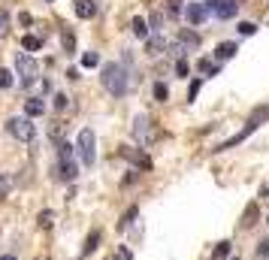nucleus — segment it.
Instances as JSON below:
<instances>
[{
    "label": "nucleus",
    "mask_w": 269,
    "mask_h": 260,
    "mask_svg": "<svg viewBox=\"0 0 269 260\" xmlns=\"http://www.w3.org/2000/svg\"><path fill=\"white\" fill-rule=\"evenodd\" d=\"M100 82H103V88H106L112 97H124V94H127V70H124L121 64H106Z\"/></svg>",
    "instance_id": "f257e3e1"
},
{
    "label": "nucleus",
    "mask_w": 269,
    "mask_h": 260,
    "mask_svg": "<svg viewBox=\"0 0 269 260\" xmlns=\"http://www.w3.org/2000/svg\"><path fill=\"white\" fill-rule=\"evenodd\" d=\"M15 73H18L21 85H33V82H36V76H40V67H36V61H33V58L18 55V58H15Z\"/></svg>",
    "instance_id": "f03ea898"
},
{
    "label": "nucleus",
    "mask_w": 269,
    "mask_h": 260,
    "mask_svg": "<svg viewBox=\"0 0 269 260\" xmlns=\"http://www.w3.org/2000/svg\"><path fill=\"white\" fill-rule=\"evenodd\" d=\"M6 130H9L15 139H21V142H30V139L36 136V127L30 124L27 115H21V118H9V121H6Z\"/></svg>",
    "instance_id": "7ed1b4c3"
},
{
    "label": "nucleus",
    "mask_w": 269,
    "mask_h": 260,
    "mask_svg": "<svg viewBox=\"0 0 269 260\" xmlns=\"http://www.w3.org/2000/svg\"><path fill=\"white\" fill-rule=\"evenodd\" d=\"M206 6L215 18H233L236 15V0H206Z\"/></svg>",
    "instance_id": "20e7f679"
},
{
    "label": "nucleus",
    "mask_w": 269,
    "mask_h": 260,
    "mask_svg": "<svg viewBox=\"0 0 269 260\" xmlns=\"http://www.w3.org/2000/svg\"><path fill=\"white\" fill-rule=\"evenodd\" d=\"M76 148H79V155H82V164H94V130H82L79 133V145H76Z\"/></svg>",
    "instance_id": "39448f33"
},
{
    "label": "nucleus",
    "mask_w": 269,
    "mask_h": 260,
    "mask_svg": "<svg viewBox=\"0 0 269 260\" xmlns=\"http://www.w3.org/2000/svg\"><path fill=\"white\" fill-rule=\"evenodd\" d=\"M133 136H136L142 145H148L151 139H155V127H151V118L136 115V121H133Z\"/></svg>",
    "instance_id": "423d86ee"
},
{
    "label": "nucleus",
    "mask_w": 269,
    "mask_h": 260,
    "mask_svg": "<svg viewBox=\"0 0 269 260\" xmlns=\"http://www.w3.org/2000/svg\"><path fill=\"white\" fill-rule=\"evenodd\" d=\"M121 155H124L133 167H139V170H148V167H151V161H148L145 152H136V148H127V145H124V148H121Z\"/></svg>",
    "instance_id": "0eeeda50"
},
{
    "label": "nucleus",
    "mask_w": 269,
    "mask_h": 260,
    "mask_svg": "<svg viewBox=\"0 0 269 260\" xmlns=\"http://www.w3.org/2000/svg\"><path fill=\"white\" fill-rule=\"evenodd\" d=\"M184 15H187L190 24H203L206 15H209V6H206V3H190V6L184 9Z\"/></svg>",
    "instance_id": "6e6552de"
},
{
    "label": "nucleus",
    "mask_w": 269,
    "mask_h": 260,
    "mask_svg": "<svg viewBox=\"0 0 269 260\" xmlns=\"http://www.w3.org/2000/svg\"><path fill=\"white\" fill-rule=\"evenodd\" d=\"M257 218H260V206H257V203H248L245 212H242V221H239V224H242V227H254Z\"/></svg>",
    "instance_id": "1a4fd4ad"
},
{
    "label": "nucleus",
    "mask_w": 269,
    "mask_h": 260,
    "mask_svg": "<svg viewBox=\"0 0 269 260\" xmlns=\"http://www.w3.org/2000/svg\"><path fill=\"white\" fill-rule=\"evenodd\" d=\"M24 112H27V118H40V115L46 112V103H43L40 97H30V100L24 103Z\"/></svg>",
    "instance_id": "9d476101"
},
{
    "label": "nucleus",
    "mask_w": 269,
    "mask_h": 260,
    "mask_svg": "<svg viewBox=\"0 0 269 260\" xmlns=\"http://www.w3.org/2000/svg\"><path fill=\"white\" fill-rule=\"evenodd\" d=\"M94 12H97L94 0H79V3H76V15L79 18H94Z\"/></svg>",
    "instance_id": "9b49d317"
},
{
    "label": "nucleus",
    "mask_w": 269,
    "mask_h": 260,
    "mask_svg": "<svg viewBox=\"0 0 269 260\" xmlns=\"http://www.w3.org/2000/svg\"><path fill=\"white\" fill-rule=\"evenodd\" d=\"M58 175H61L64 181H73L76 175H79V167H76L73 161H61V170H58Z\"/></svg>",
    "instance_id": "f8f14e48"
},
{
    "label": "nucleus",
    "mask_w": 269,
    "mask_h": 260,
    "mask_svg": "<svg viewBox=\"0 0 269 260\" xmlns=\"http://www.w3.org/2000/svg\"><path fill=\"white\" fill-rule=\"evenodd\" d=\"M233 55H236V43H221L215 49V61H230Z\"/></svg>",
    "instance_id": "ddd939ff"
},
{
    "label": "nucleus",
    "mask_w": 269,
    "mask_h": 260,
    "mask_svg": "<svg viewBox=\"0 0 269 260\" xmlns=\"http://www.w3.org/2000/svg\"><path fill=\"white\" fill-rule=\"evenodd\" d=\"M179 43H181V49H197V46H200V36H197V33H190V30H181Z\"/></svg>",
    "instance_id": "4468645a"
},
{
    "label": "nucleus",
    "mask_w": 269,
    "mask_h": 260,
    "mask_svg": "<svg viewBox=\"0 0 269 260\" xmlns=\"http://www.w3.org/2000/svg\"><path fill=\"white\" fill-rule=\"evenodd\" d=\"M136 215H139V209H136V206H130V209L124 212V218L118 221V230H127V227L133 224V218H136Z\"/></svg>",
    "instance_id": "2eb2a0df"
},
{
    "label": "nucleus",
    "mask_w": 269,
    "mask_h": 260,
    "mask_svg": "<svg viewBox=\"0 0 269 260\" xmlns=\"http://www.w3.org/2000/svg\"><path fill=\"white\" fill-rule=\"evenodd\" d=\"M164 46H167V43L161 40V36H151V40L145 43V52H148V55H161V49H164Z\"/></svg>",
    "instance_id": "dca6fc26"
},
{
    "label": "nucleus",
    "mask_w": 269,
    "mask_h": 260,
    "mask_svg": "<svg viewBox=\"0 0 269 260\" xmlns=\"http://www.w3.org/2000/svg\"><path fill=\"white\" fill-rule=\"evenodd\" d=\"M133 33L139 36V40H148V24H145V18H133Z\"/></svg>",
    "instance_id": "f3484780"
},
{
    "label": "nucleus",
    "mask_w": 269,
    "mask_h": 260,
    "mask_svg": "<svg viewBox=\"0 0 269 260\" xmlns=\"http://www.w3.org/2000/svg\"><path fill=\"white\" fill-rule=\"evenodd\" d=\"M21 46H24V52H36V49H43V40L40 36H24Z\"/></svg>",
    "instance_id": "a211bd4d"
},
{
    "label": "nucleus",
    "mask_w": 269,
    "mask_h": 260,
    "mask_svg": "<svg viewBox=\"0 0 269 260\" xmlns=\"http://www.w3.org/2000/svg\"><path fill=\"white\" fill-rule=\"evenodd\" d=\"M36 224H40L43 230H49V227L55 224V212H49V209H46V212H40V218H36Z\"/></svg>",
    "instance_id": "6ab92c4d"
},
{
    "label": "nucleus",
    "mask_w": 269,
    "mask_h": 260,
    "mask_svg": "<svg viewBox=\"0 0 269 260\" xmlns=\"http://www.w3.org/2000/svg\"><path fill=\"white\" fill-rule=\"evenodd\" d=\"M9 27H12L9 12H6V9H0V36H6V33H9Z\"/></svg>",
    "instance_id": "aec40b11"
},
{
    "label": "nucleus",
    "mask_w": 269,
    "mask_h": 260,
    "mask_svg": "<svg viewBox=\"0 0 269 260\" xmlns=\"http://www.w3.org/2000/svg\"><path fill=\"white\" fill-rule=\"evenodd\" d=\"M236 30H239V36H254V33H257V24H254V21H242Z\"/></svg>",
    "instance_id": "412c9836"
},
{
    "label": "nucleus",
    "mask_w": 269,
    "mask_h": 260,
    "mask_svg": "<svg viewBox=\"0 0 269 260\" xmlns=\"http://www.w3.org/2000/svg\"><path fill=\"white\" fill-rule=\"evenodd\" d=\"M100 64V55L97 52H85L82 55V67H97Z\"/></svg>",
    "instance_id": "4be33fe9"
},
{
    "label": "nucleus",
    "mask_w": 269,
    "mask_h": 260,
    "mask_svg": "<svg viewBox=\"0 0 269 260\" xmlns=\"http://www.w3.org/2000/svg\"><path fill=\"white\" fill-rule=\"evenodd\" d=\"M97 242H100V233H91V236L85 239V248H82V254H91V251L97 248Z\"/></svg>",
    "instance_id": "5701e85b"
},
{
    "label": "nucleus",
    "mask_w": 269,
    "mask_h": 260,
    "mask_svg": "<svg viewBox=\"0 0 269 260\" xmlns=\"http://www.w3.org/2000/svg\"><path fill=\"white\" fill-rule=\"evenodd\" d=\"M197 70H200V73H212V76H218V70H215V64H212L209 58H203V61L197 64Z\"/></svg>",
    "instance_id": "b1692460"
},
{
    "label": "nucleus",
    "mask_w": 269,
    "mask_h": 260,
    "mask_svg": "<svg viewBox=\"0 0 269 260\" xmlns=\"http://www.w3.org/2000/svg\"><path fill=\"white\" fill-rule=\"evenodd\" d=\"M58 152H61V161H73V145L70 142H61Z\"/></svg>",
    "instance_id": "393cba45"
},
{
    "label": "nucleus",
    "mask_w": 269,
    "mask_h": 260,
    "mask_svg": "<svg viewBox=\"0 0 269 260\" xmlns=\"http://www.w3.org/2000/svg\"><path fill=\"white\" fill-rule=\"evenodd\" d=\"M200 85H203L200 79H194V82H190V88H187V100H190V103L197 100V94H200Z\"/></svg>",
    "instance_id": "a878e982"
},
{
    "label": "nucleus",
    "mask_w": 269,
    "mask_h": 260,
    "mask_svg": "<svg viewBox=\"0 0 269 260\" xmlns=\"http://www.w3.org/2000/svg\"><path fill=\"white\" fill-rule=\"evenodd\" d=\"M49 136H52V139H58V142H61V136H64V124H61V121H55V124H52V127H49Z\"/></svg>",
    "instance_id": "bb28decb"
},
{
    "label": "nucleus",
    "mask_w": 269,
    "mask_h": 260,
    "mask_svg": "<svg viewBox=\"0 0 269 260\" xmlns=\"http://www.w3.org/2000/svg\"><path fill=\"white\" fill-rule=\"evenodd\" d=\"M67 106H70V97H67V94H58V97H55V109H58V112H64Z\"/></svg>",
    "instance_id": "cd10ccee"
},
{
    "label": "nucleus",
    "mask_w": 269,
    "mask_h": 260,
    "mask_svg": "<svg viewBox=\"0 0 269 260\" xmlns=\"http://www.w3.org/2000/svg\"><path fill=\"white\" fill-rule=\"evenodd\" d=\"M167 94H170V91H167V85H164V82H158V85H155V100H161V103H164V100H167Z\"/></svg>",
    "instance_id": "c85d7f7f"
},
{
    "label": "nucleus",
    "mask_w": 269,
    "mask_h": 260,
    "mask_svg": "<svg viewBox=\"0 0 269 260\" xmlns=\"http://www.w3.org/2000/svg\"><path fill=\"white\" fill-rule=\"evenodd\" d=\"M227 251H230V242H218V248H215V260H224Z\"/></svg>",
    "instance_id": "c756f323"
},
{
    "label": "nucleus",
    "mask_w": 269,
    "mask_h": 260,
    "mask_svg": "<svg viewBox=\"0 0 269 260\" xmlns=\"http://www.w3.org/2000/svg\"><path fill=\"white\" fill-rule=\"evenodd\" d=\"M12 85V73L9 70H0V88H9Z\"/></svg>",
    "instance_id": "7c9ffc66"
},
{
    "label": "nucleus",
    "mask_w": 269,
    "mask_h": 260,
    "mask_svg": "<svg viewBox=\"0 0 269 260\" xmlns=\"http://www.w3.org/2000/svg\"><path fill=\"white\" fill-rule=\"evenodd\" d=\"M64 49H67V52L76 49V36H73V33H64Z\"/></svg>",
    "instance_id": "2f4dec72"
},
{
    "label": "nucleus",
    "mask_w": 269,
    "mask_h": 260,
    "mask_svg": "<svg viewBox=\"0 0 269 260\" xmlns=\"http://www.w3.org/2000/svg\"><path fill=\"white\" fill-rule=\"evenodd\" d=\"M187 70H190V67H187V61L181 58V61L176 64V73H179V76H187Z\"/></svg>",
    "instance_id": "473e14b6"
},
{
    "label": "nucleus",
    "mask_w": 269,
    "mask_h": 260,
    "mask_svg": "<svg viewBox=\"0 0 269 260\" xmlns=\"http://www.w3.org/2000/svg\"><path fill=\"white\" fill-rule=\"evenodd\" d=\"M260 254H269V242H263V245H260Z\"/></svg>",
    "instance_id": "72a5a7b5"
},
{
    "label": "nucleus",
    "mask_w": 269,
    "mask_h": 260,
    "mask_svg": "<svg viewBox=\"0 0 269 260\" xmlns=\"http://www.w3.org/2000/svg\"><path fill=\"white\" fill-rule=\"evenodd\" d=\"M0 260H15V257H12V254H3V257H0Z\"/></svg>",
    "instance_id": "f704fd0d"
},
{
    "label": "nucleus",
    "mask_w": 269,
    "mask_h": 260,
    "mask_svg": "<svg viewBox=\"0 0 269 260\" xmlns=\"http://www.w3.org/2000/svg\"><path fill=\"white\" fill-rule=\"evenodd\" d=\"M230 260H236V257H230Z\"/></svg>",
    "instance_id": "c9c22d12"
},
{
    "label": "nucleus",
    "mask_w": 269,
    "mask_h": 260,
    "mask_svg": "<svg viewBox=\"0 0 269 260\" xmlns=\"http://www.w3.org/2000/svg\"><path fill=\"white\" fill-rule=\"evenodd\" d=\"M36 260H40V257H36Z\"/></svg>",
    "instance_id": "e433bc0d"
}]
</instances>
